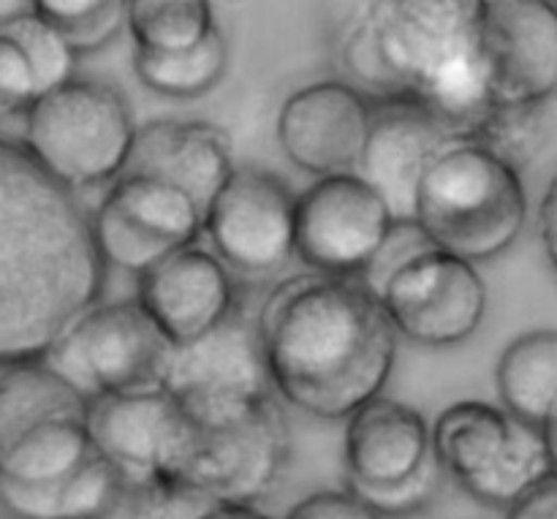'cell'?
I'll list each match as a JSON object with an SVG mask.
<instances>
[{
	"mask_svg": "<svg viewBox=\"0 0 557 519\" xmlns=\"http://www.w3.org/2000/svg\"><path fill=\"white\" fill-rule=\"evenodd\" d=\"M103 286L107 264L79 194L0 136V368L44 362Z\"/></svg>",
	"mask_w": 557,
	"mask_h": 519,
	"instance_id": "cell-1",
	"label": "cell"
},
{
	"mask_svg": "<svg viewBox=\"0 0 557 519\" xmlns=\"http://www.w3.org/2000/svg\"><path fill=\"white\" fill-rule=\"evenodd\" d=\"M326 11L341 82L368 101L419 103L462 139L493 107L479 0H368Z\"/></svg>",
	"mask_w": 557,
	"mask_h": 519,
	"instance_id": "cell-2",
	"label": "cell"
},
{
	"mask_svg": "<svg viewBox=\"0 0 557 519\" xmlns=\"http://www.w3.org/2000/svg\"><path fill=\"white\" fill-rule=\"evenodd\" d=\"M256 326L270 386L310 417L348 419L384 395L395 370V326L354 277H292L267 297Z\"/></svg>",
	"mask_w": 557,
	"mask_h": 519,
	"instance_id": "cell-3",
	"label": "cell"
},
{
	"mask_svg": "<svg viewBox=\"0 0 557 519\" xmlns=\"http://www.w3.org/2000/svg\"><path fill=\"white\" fill-rule=\"evenodd\" d=\"M525 221L522 177L471 139H451L419 180L413 226L433 248L473 267L506 254Z\"/></svg>",
	"mask_w": 557,
	"mask_h": 519,
	"instance_id": "cell-4",
	"label": "cell"
},
{
	"mask_svg": "<svg viewBox=\"0 0 557 519\" xmlns=\"http://www.w3.org/2000/svg\"><path fill=\"white\" fill-rule=\"evenodd\" d=\"M22 118V147L74 194L114 183L128 166L136 123L125 96L112 85L71 76L33 98Z\"/></svg>",
	"mask_w": 557,
	"mask_h": 519,
	"instance_id": "cell-5",
	"label": "cell"
},
{
	"mask_svg": "<svg viewBox=\"0 0 557 519\" xmlns=\"http://www.w3.org/2000/svg\"><path fill=\"white\" fill-rule=\"evenodd\" d=\"M430 452L473 501L509 509L555 477V424L539 430L493 403L462 400L430 428Z\"/></svg>",
	"mask_w": 557,
	"mask_h": 519,
	"instance_id": "cell-6",
	"label": "cell"
},
{
	"mask_svg": "<svg viewBox=\"0 0 557 519\" xmlns=\"http://www.w3.org/2000/svg\"><path fill=\"white\" fill-rule=\"evenodd\" d=\"M288 460V422L275 397L221 424H190L163 477V487L185 490L212 506L256 509L272 493Z\"/></svg>",
	"mask_w": 557,
	"mask_h": 519,
	"instance_id": "cell-7",
	"label": "cell"
},
{
	"mask_svg": "<svg viewBox=\"0 0 557 519\" xmlns=\"http://www.w3.org/2000/svg\"><path fill=\"white\" fill-rule=\"evenodd\" d=\"M158 390L190 424H221L272 397L259 326L234 310L223 324L183 346H169Z\"/></svg>",
	"mask_w": 557,
	"mask_h": 519,
	"instance_id": "cell-8",
	"label": "cell"
},
{
	"mask_svg": "<svg viewBox=\"0 0 557 519\" xmlns=\"http://www.w3.org/2000/svg\"><path fill=\"white\" fill-rule=\"evenodd\" d=\"M169 343L134 299L98 302L44 357L85 403L158 390Z\"/></svg>",
	"mask_w": 557,
	"mask_h": 519,
	"instance_id": "cell-9",
	"label": "cell"
},
{
	"mask_svg": "<svg viewBox=\"0 0 557 519\" xmlns=\"http://www.w3.org/2000/svg\"><path fill=\"white\" fill-rule=\"evenodd\" d=\"M375 297L397 335L430 348L466 343L487 310V286L476 267L438 248L397 267Z\"/></svg>",
	"mask_w": 557,
	"mask_h": 519,
	"instance_id": "cell-10",
	"label": "cell"
},
{
	"mask_svg": "<svg viewBox=\"0 0 557 519\" xmlns=\"http://www.w3.org/2000/svg\"><path fill=\"white\" fill-rule=\"evenodd\" d=\"M392 228L389 207L359 174H330L297 196L294 256L315 275L362 277Z\"/></svg>",
	"mask_w": 557,
	"mask_h": 519,
	"instance_id": "cell-11",
	"label": "cell"
},
{
	"mask_svg": "<svg viewBox=\"0 0 557 519\" xmlns=\"http://www.w3.org/2000/svg\"><path fill=\"white\" fill-rule=\"evenodd\" d=\"M297 194L267 169H234L201 212L212 254L245 275H272L294 259Z\"/></svg>",
	"mask_w": 557,
	"mask_h": 519,
	"instance_id": "cell-12",
	"label": "cell"
},
{
	"mask_svg": "<svg viewBox=\"0 0 557 519\" xmlns=\"http://www.w3.org/2000/svg\"><path fill=\"white\" fill-rule=\"evenodd\" d=\"M490 103H549L557 85V11L542 0H479Z\"/></svg>",
	"mask_w": 557,
	"mask_h": 519,
	"instance_id": "cell-13",
	"label": "cell"
},
{
	"mask_svg": "<svg viewBox=\"0 0 557 519\" xmlns=\"http://www.w3.org/2000/svg\"><path fill=\"white\" fill-rule=\"evenodd\" d=\"M370 131V101L341 79L305 85L277 114V141L288 161L315 177L359 166Z\"/></svg>",
	"mask_w": 557,
	"mask_h": 519,
	"instance_id": "cell-14",
	"label": "cell"
},
{
	"mask_svg": "<svg viewBox=\"0 0 557 519\" xmlns=\"http://www.w3.org/2000/svg\"><path fill=\"white\" fill-rule=\"evenodd\" d=\"M451 139H462L430 109L403 98L370 101L359 177L384 199L395 223H413L419 180Z\"/></svg>",
	"mask_w": 557,
	"mask_h": 519,
	"instance_id": "cell-15",
	"label": "cell"
},
{
	"mask_svg": "<svg viewBox=\"0 0 557 519\" xmlns=\"http://www.w3.org/2000/svg\"><path fill=\"white\" fill-rule=\"evenodd\" d=\"M134 302L169 346H183L237 310V288L228 267L212 250L188 245L139 275Z\"/></svg>",
	"mask_w": 557,
	"mask_h": 519,
	"instance_id": "cell-16",
	"label": "cell"
},
{
	"mask_svg": "<svg viewBox=\"0 0 557 519\" xmlns=\"http://www.w3.org/2000/svg\"><path fill=\"white\" fill-rule=\"evenodd\" d=\"M85 428L92 452L120 473L163 484L185 433V417L161 390H145L87 403Z\"/></svg>",
	"mask_w": 557,
	"mask_h": 519,
	"instance_id": "cell-17",
	"label": "cell"
},
{
	"mask_svg": "<svg viewBox=\"0 0 557 519\" xmlns=\"http://www.w3.org/2000/svg\"><path fill=\"white\" fill-rule=\"evenodd\" d=\"M125 172L174 185L205 212L234 172L232 141L201 120H152L136 128Z\"/></svg>",
	"mask_w": 557,
	"mask_h": 519,
	"instance_id": "cell-18",
	"label": "cell"
},
{
	"mask_svg": "<svg viewBox=\"0 0 557 519\" xmlns=\"http://www.w3.org/2000/svg\"><path fill=\"white\" fill-rule=\"evenodd\" d=\"M343 455L348 484H400L433 457L430 428L417 408L381 395L348 417Z\"/></svg>",
	"mask_w": 557,
	"mask_h": 519,
	"instance_id": "cell-19",
	"label": "cell"
},
{
	"mask_svg": "<svg viewBox=\"0 0 557 519\" xmlns=\"http://www.w3.org/2000/svg\"><path fill=\"white\" fill-rule=\"evenodd\" d=\"M495 381L506 413L539 430L555 424L557 332L533 330L515 337L500 354Z\"/></svg>",
	"mask_w": 557,
	"mask_h": 519,
	"instance_id": "cell-20",
	"label": "cell"
},
{
	"mask_svg": "<svg viewBox=\"0 0 557 519\" xmlns=\"http://www.w3.org/2000/svg\"><path fill=\"white\" fill-rule=\"evenodd\" d=\"M85 417L87 403L47 362L11 364L0 373V460L30 430Z\"/></svg>",
	"mask_w": 557,
	"mask_h": 519,
	"instance_id": "cell-21",
	"label": "cell"
},
{
	"mask_svg": "<svg viewBox=\"0 0 557 519\" xmlns=\"http://www.w3.org/2000/svg\"><path fill=\"white\" fill-rule=\"evenodd\" d=\"M103 201L136 223L141 232L174 248L196 245L201 234V210L196 201L163 180L125 172L114 180Z\"/></svg>",
	"mask_w": 557,
	"mask_h": 519,
	"instance_id": "cell-22",
	"label": "cell"
},
{
	"mask_svg": "<svg viewBox=\"0 0 557 519\" xmlns=\"http://www.w3.org/2000/svg\"><path fill=\"white\" fill-rule=\"evenodd\" d=\"M117 468L92 452L71 477L52 484H14L0 479V506L14 519H90L107 498Z\"/></svg>",
	"mask_w": 557,
	"mask_h": 519,
	"instance_id": "cell-23",
	"label": "cell"
},
{
	"mask_svg": "<svg viewBox=\"0 0 557 519\" xmlns=\"http://www.w3.org/2000/svg\"><path fill=\"white\" fill-rule=\"evenodd\" d=\"M92 457L85 419H54L30 430L0 460V479L14 484H52Z\"/></svg>",
	"mask_w": 557,
	"mask_h": 519,
	"instance_id": "cell-24",
	"label": "cell"
},
{
	"mask_svg": "<svg viewBox=\"0 0 557 519\" xmlns=\"http://www.w3.org/2000/svg\"><path fill=\"white\" fill-rule=\"evenodd\" d=\"M134 69L141 85L158 96L196 98L215 90L228 69V44L212 30L196 47L183 52H141L136 49Z\"/></svg>",
	"mask_w": 557,
	"mask_h": 519,
	"instance_id": "cell-25",
	"label": "cell"
},
{
	"mask_svg": "<svg viewBox=\"0 0 557 519\" xmlns=\"http://www.w3.org/2000/svg\"><path fill=\"white\" fill-rule=\"evenodd\" d=\"M125 27L141 52H183L215 30V11L205 0H131Z\"/></svg>",
	"mask_w": 557,
	"mask_h": 519,
	"instance_id": "cell-26",
	"label": "cell"
},
{
	"mask_svg": "<svg viewBox=\"0 0 557 519\" xmlns=\"http://www.w3.org/2000/svg\"><path fill=\"white\" fill-rule=\"evenodd\" d=\"M468 139L487 147L493 156L522 174L547 145L549 107L547 103H493L473 125Z\"/></svg>",
	"mask_w": 557,
	"mask_h": 519,
	"instance_id": "cell-27",
	"label": "cell"
},
{
	"mask_svg": "<svg viewBox=\"0 0 557 519\" xmlns=\"http://www.w3.org/2000/svg\"><path fill=\"white\" fill-rule=\"evenodd\" d=\"M30 9L74 54L103 49L125 30V3L120 0H36Z\"/></svg>",
	"mask_w": 557,
	"mask_h": 519,
	"instance_id": "cell-28",
	"label": "cell"
},
{
	"mask_svg": "<svg viewBox=\"0 0 557 519\" xmlns=\"http://www.w3.org/2000/svg\"><path fill=\"white\" fill-rule=\"evenodd\" d=\"M0 36L14 41L20 52L25 54L33 71V82H36V98L74 76L76 54L65 47L63 38L30 5L0 14Z\"/></svg>",
	"mask_w": 557,
	"mask_h": 519,
	"instance_id": "cell-29",
	"label": "cell"
},
{
	"mask_svg": "<svg viewBox=\"0 0 557 519\" xmlns=\"http://www.w3.org/2000/svg\"><path fill=\"white\" fill-rule=\"evenodd\" d=\"M92 226V243H96L98 256L103 259V264H114L125 272H134L136 277L145 275L147 270L158 264V261L166 259L169 254H174V245L163 243V239L150 237L147 232H141L136 223H131L128 218L120 215L112 205L101 201L98 210L90 215Z\"/></svg>",
	"mask_w": 557,
	"mask_h": 519,
	"instance_id": "cell-30",
	"label": "cell"
},
{
	"mask_svg": "<svg viewBox=\"0 0 557 519\" xmlns=\"http://www.w3.org/2000/svg\"><path fill=\"white\" fill-rule=\"evenodd\" d=\"M441 468L435 462V457H430L411 479L400 484H389V487H359V484H346L348 493L354 498L362 501L370 511H375L381 519L392 517H408L417 515L419 509L430 504L435 498L441 487Z\"/></svg>",
	"mask_w": 557,
	"mask_h": 519,
	"instance_id": "cell-31",
	"label": "cell"
},
{
	"mask_svg": "<svg viewBox=\"0 0 557 519\" xmlns=\"http://www.w3.org/2000/svg\"><path fill=\"white\" fill-rule=\"evenodd\" d=\"M166 501L169 487L158 479L125 477L117 471L107 498L90 519H161Z\"/></svg>",
	"mask_w": 557,
	"mask_h": 519,
	"instance_id": "cell-32",
	"label": "cell"
},
{
	"mask_svg": "<svg viewBox=\"0 0 557 519\" xmlns=\"http://www.w3.org/2000/svg\"><path fill=\"white\" fill-rule=\"evenodd\" d=\"M36 98V82L25 54L14 41L0 36V123L25 114Z\"/></svg>",
	"mask_w": 557,
	"mask_h": 519,
	"instance_id": "cell-33",
	"label": "cell"
},
{
	"mask_svg": "<svg viewBox=\"0 0 557 519\" xmlns=\"http://www.w3.org/2000/svg\"><path fill=\"white\" fill-rule=\"evenodd\" d=\"M283 519H381L348 490H324L299 501Z\"/></svg>",
	"mask_w": 557,
	"mask_h": 519,
	"instance_id": "cell-34",
	"label": "cell"
},
{
	"mask_svg": "<svg viewBox=\"0 0 557 519\" xmlns=\"http://www.w3.org/2000/svg\"><path fill=\"white\" fill-rule=\"evenodd\" d=\"M506 519H557V477L544 479L531 493L522 495L506 509Z\"/></svg>",
	"mask_w": 557,
	"mask_h": 519,
	"instance_id": "cell-35",
	"label": "cell"
},
{
	"mask_svg": "<svg viewBox=\"0 0 557 519\" xmlns=\"http://www.w3.org/2000/svg\"><path fill=\"white\" fill-rule=\"evenodd\" d=\"M210 501L201 498L196 493H185V490H169L166 509H163L161 519H199L210 509Z\"/></svg>",
	"mask_w": 557,
	"mask_h": 519,
	"instance_id": "cell-36",
	"label": "cell"
},
{
	"mask_svg": "<svg viewBox=\"0 0 557 519\" xmlns=\"http://www.w3.org/2000/svg\"><path fill=\"white\" fill-rule=\"evenodd\" d=\"M555 183L549 185L547 194H544L542 205H539L536 215V232L542 237L544 254H547V261L555 267Z\"/></svg>",
	"mask_w": 557,
	"mask_h": 519,
	"instance_id": "cell-37",
	"label": "cell"
},
{
	"mask_svg": "<svg viewBox=\"0 0 557 519\" xmlns=\"http://www.w3.org/2000/svg\"><path fill=\"white\" fill-rule=\"evenodd\" d=\"M259 509H239V506H210L199 519H253Z\"/></svg>",
	"mask_w": 557,
	"mask_h": 519,
	"instance_id": "cell-38",
	"label": "cell"
},
{
	"mask_svg": "<svg viewBox=\"0 0 557 519\" xmlns=\"http://www.w3.org/2000/svg\"><path fill=\"white\" fill-rule=\"evenodd\" d=\"M253 519H272V517H267V515H261V511H256Z\"/></svg>",
	"mask_w": 557,
	"mask_h": 519,
	"instance_id": "cell-39",
	"label": "cell"
}]
</instances>
